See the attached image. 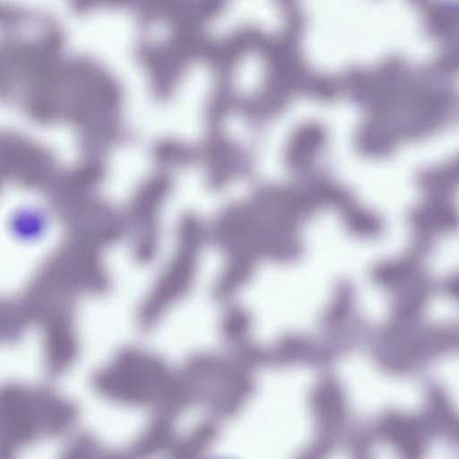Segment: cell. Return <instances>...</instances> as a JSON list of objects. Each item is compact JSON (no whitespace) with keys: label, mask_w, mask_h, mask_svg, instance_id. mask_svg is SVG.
Wrapping results in <instances>:
<instances>
[{"label":"cell","mask_w":459,"mask_h":459,"mask_svg":"<svg viewBox=\"0 0 459 459\" xmlns=\"http://www.w3.org/2000/svg\"><path fill=\"white\" fill-rule=\"evenodd\" d=\"M326 142L325 128L310 123L294 133L286 152V161L291 170L305 172L315 163Z\"/></svg>","instance_id":"6da1fadb"}]
</instances>
